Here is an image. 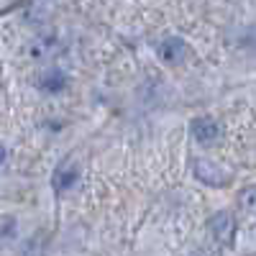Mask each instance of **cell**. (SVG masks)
I'll list each match as a JSON object with an SVG mask.
<instances>
[{"mask_svg": "<svg viewBox=\"0 0 256 256\" xmlns=\"http://www.w3.org/2000/svg\"><path fill=\"white\" fill-rule=\"evenodd\" d=\"M208 230L210 236L216 238L218 244L223 246H230L233 244V236H236V218L230 216V212H216L210 220H208Z\"/></svg>", "mask_w": 256, "mask_h": 256, "instance_id": "obj_1", "label": "cell"}, {"mask_svg": "<svg viewBox=\"0 0 256 256\" xmlns=\"http://www.w3.org/2000/svg\"><path fill=\"white\" fill-rule=\"evenodd\" d=\"M190 134L195 136V141L200 144H216L220 136V126L212 116H198L195 120L190 123Z\"/></svg>", "mask_w": 256, "mask_h": 256, "instance_id": "obj_2", "label": "cell"}, {"mask_svg": "<svg viewBox=\"0 0 256 256\" xmlns=\"http://www.w3.org/2000/svg\"><path fill=\"white\" fill-rule=\"evenodd\" d=\"M156 54L162 62L166 64H180L187 54V46H184V41L177 38V36H166L164 41H159V46H156Z\"/></svg>", "mask_w": 256, "mask_h": 256, "instance_id": "obj_3", "label": "cell"}, {"mask_svg": "<svg viewBox=\"0 0 256 256\" xmlns=\"http://www.w3.org/2000/svg\"><path fill=\"white\" fill-rule=\"evenodd\" d=\"M195 177L200 180V182H205V184H210V187H223V184H228V174L223 172L220 166H216L212 162H195Z\"/></svg>", "mask_w": 256, "mask_h": 256, "instance_id": "obj_4", "label": "cell"}, {"mask_svg": "<svg viewBox=\"0 0 256 256\" xmlns=\"http://www.w3.org/2000/svg\"><path fill=\"white\" fill-rule=\"evenodd\" d=\"M36 84H38V90L46 92V95H62L64 90L70 88V80H67V74L59 72V70H49V72H44L38 77Z\"/></svg>", "mask_w": 256, "mask_h": 256, "instance_id": "obj_5", "label": "cell"}, {"mask_svg": "<svg viewBox=\"0 0 256 256\" xmlns=\"http://www.w3.org/2000/svg\"><path fill=\"white\" fill-rule=\"evenodd\" d=\"M80 180V172L72 166V164H67V166H62V169H56V177H54V190L56 192H67L74 182Z\"/></svg>", "mask_w": 256, "mask_h": 256, "instance_id": "obj_6", "label": "cell"}, {"mask_svg": "<svg viewBox=\"0 0 256 256\" xmlns=\"http://www.w3.org/2000/svg\"><path fill=\"white\" fill-rule=\"evenodd\" d=\"M238 205H241L244 212H251V216H256V187H246V190H241Z\"/></svg>", "mask_w": 256, "mask_h": 256, "instance_id": "obj_7", "label": "cell"}, {"mask_svg": "<svg viewBox=\"0 0 256 256\" xmlns=\"http://www.w3.org/2000/svg\"><path fill=\"white\" fill-rule=\"evenodd\" d=\"M3 236H6V238H10V236H13V220H10V218H6V228H3Z\"/></svg>", "mask_w": 256, "mask_h": 256, "instance_id": "obj_8", "label": "cell"}, {"mask_svg": "<svg viewBox=\"0 0 256 256\" xmlns=\"http://www.w3.org/2000/svg\"><path fill=\"white\" fill-rule=\"evenodd\" d=\"M192 256H208V254H205V251H202V254H200V251H198V254H192Z\"/></svg>", "mask_w": 256, "mask_h": 256, "instance_id": "obj_9", "label": "cell"}]
</instances>
